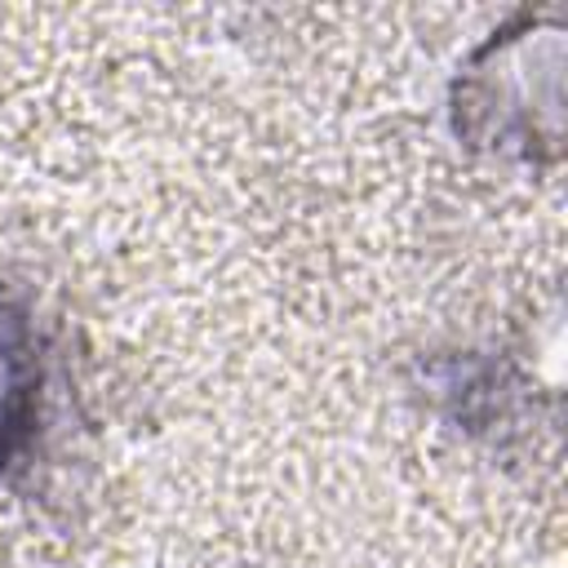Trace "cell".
Returning a JSON list of instances; mask_svg holds the SVG:
<instances>
[{
  "mask_svg": "<svg viewBox=\"0 0 568 568\" xmlns=\"http://www.w3.org/2000/svg\"><path fill=\"white\" fill-rule=\"evenodd\" d=\"M453 138L488 160H555L564 142V22L519 9L462 67L448 93Z\"/></svg>",
  "mask_w": 568,
  "mask_h": 568,
  "instance_id": "1",
  "label": "cell"
},
{
  "mask_svg": "<svg viewBox=\"0 0 568 568\" xmlns=\"http://www.w3.org/2000/svg\"><path fill=\"white\" fill-rule=\"evenodd\" d=\"M49 355L27 302L0 293V479L22 466L44 430Z\"/></svg>",
  "mask_w": 568,
  "mask_h": 568,
  "instance_id": "2",
  "label": "cell"
}]
</instances>
